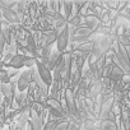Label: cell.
<instances>
[{
	"label": "cell",
	"mask_w": 130,
	"mask_h": 130,
	"mask_svg": "<svg viewBox=\"0 0 130 130\" xmlns=\"http://www.w3.org/2000/svg\"><path fill=\"white\" fill-rule=\"evenodd\" d=\"M32 83V70L31 69H26L24 72H22L19 75H18V79H17V88L19 92H24L29 84Z\"/></svg>",
	"instance_id": "obj_1"
},
{
	"label": "cell",
	"mask_w": 130,
	"mask_h": 130,
	"mask_svg": "<svg viewBox=\"0 0 130 130\" xmlns=\"http://www.w3.org/2000/svg\"><path fill=\"white\" fill-rule=\"evenodd\" d=\"M69 37H70V33H69V26L67 24L57 35V40H56V45H57V51L59 52H62L65 51L68 46V42H69Z\"/></svg>",
	"instance_id": "obj_2"
},
{
	"label": "cell",
	"mask_w": 130,
	"mask_h": 130,
	"mask_svg": "<svg viewBox=\"0 0 130 130\" xmlns=\"http://www.w3.org/2000/svg\"><path fill=\"white\" fill-rule=\"evenodd\" d=\"M36 70H37V73H38V75H40V78L42 79V82L48 87V86H51L54 82H52V75H51V70H48L45 65L41 62V61H37V64H36Z\"/></svg>",
	"instance_id": "obj_3"
},
{
	"label": "cell",
	"mask_w": 130,
	"mask_h": 130,
	"mask_svg": "<svg viewBox=\"0 0 130 130\" xmlns=\"http://www.w3.org/2000/svg\"><path fill=\"white\" fill-rule=\"evenodd\" d=\"M2 14L5 18V21H8V23L10 24H19L22 22V17L14 9H8V8L2 7Z\"/></svg>",
	"instance_id": "obj_4"
},
{
	"label": "cell",
	"mask_w": 130,
	"mask_h": 130,
	"mask_svg": "<svg viewBox=\"0 0 130 130\" xmlns=\"http://www.w3.org/2000/svg\"><path fill=\"white\" fill-rule=\"evenodd\" d=\"M65 102H67V106H68L69 115H72V116H74V117H78L77 105H75V101H74L73 92H72L70 89H67V91H65Z\"/></svg>",
	"instance_id": "obj_5"
},
{
	"label": "cell",
	"mask_w": 130,
	"mask_h": 130,
	"mask_svg": "<svg viewBox=\"0 0 130 130\" xmlns=\"http://www.w3.org/2000/svg\"><path fill=\"white\" fill-rule=\"evenodd\" d=\"M28 57H31V56H26V55H23V54L15 55V56L8 62V65H9L10 68H13V69H21V68H23L24 65H26V61H27Z\"/></svg>",
	"instance_id": "obj_6"
},
{
	"label": "cell",
	"mask_w": 130,
	"mask_h": 130,
	"mask_svg": "<svg viewBox=\"0 0 130 130\" xmlns=\"http://www.w3.org/2000/svg\"><path fill=\"white\" fill-rule=\"evenodd\" d=\"M57 31H46L41 35V38H42V45L45 48H47L51 43H54L56 40H57Z\"/></svg>",
	"instance_id": "obj_7"
},
{
	"label": "cell",
	"mask_w": 130,
	"mask_h": 130,
	"mask_svg": "<svg viewBox=\"0 0 130 130\" xmlns=\"http://www.w3.org/2000/svg\"><path fill=\"white\" fill-rule=\"evenodd\" d=\"M92 50H93V42L92 41H87L84 43L78 45L77 54H79L80 56H88V55L92 54Z\"/></svg>",
	"instance_id": "obj_8"
},
{
	"label": "cell",
	"mask_w": 130,
	"mask_h": 130,
	"mask_svg": "<svg viewBox=\"0 0 130 130\" xmlns=\"http://www.w3.org/2000/svg\"><path fill=\"white\" fill-rule=\"evenodd\" d=\"M122 77H124V72L117 67V65H112V68L110 69V79L113 80V82H117Z\"/></svg>",
	"instance_id": "obj_9"
},
{
	"label": "cell",
	"mask_w": 130,
	"mask_h": 130,
	"mask_svg": "<svg viewBox=\"0 0 130 130\" xmlns=\"http://www.w3.org/2000/svg\"><path fill=\"white\" fill-rule=\"evenodd\" d=\"M31 122H32V129H33V130H43L42 119H41V116H38V115L36 113V111H32Z\"/></svg>",
	"instance_id": "obj_10"
},
{
	"label": "cell",
	"mask_w": 130,
	"mask_h": 130,
	"mask_svg": "<svg viewBox=\"0 0 130 130\" xmlns=\"http://www.w3.org/2000/svg\"><path fill=\"white\" fill-rule=\"evenodd\" d=\"M13 88H14V86H13L12 82L10 83H7V84H0V92L3 93L4 98H10L12 97Z\"/></svg>",
	"instance_id": "obj_11"
},
{
	"label": "cell",
	"mask_w": 130,
	"mask_h": 130,
	"mask_svg": "<svg viewBox=\"0 0 130 130\" xmlns=\"http://www.w3.org/2000/svg\"><path fill=\"white\" fill-rule=\"evenodd\" d=\"M98 130H117V126L115 121L111 120H103L100 122V129Z\"/></svg>",
	"instance_id": "obj_12"
},
{
	"label": "cell",
	"mask_w": 130,
	"mask_h": 130,
	"mask_svg": "<svg viewBox=\"0 0 130 130\" xmlns=\"http://www.w3.org/2000/svg\"><path fill=\"white\" fill-rule=\"evenodd\" d=\"M62 7H64V19L68 22V21L72 18L73 3H70V2H64V3H62Z\"/></svg>",
	"instance_id": "obj_13"
},
{
	"label": "cell",
	"mask_w": 130,
	"mask_h": 130,
	"mask_svg": "<svg viewBox=\"0 0 130 130\" xmlns=\"http://www.w3.org/2000/svg\"><path fill=\"white\" fill-rule=\"evenodd\" d=\"M47 106L50 107V108H52V110H56V111H59L60 113H62L64 115V108H62V106H61V103L57 101V100H52V98H48L47 101Z\"/></svg>",
	"instance_id": "obj_14"
},
{
	"label": "cell",
	"mask_w": 130,
	"mask_h": 130,
	"mask_svg": "<svg viewBox=\"0 0 130 130\" xmlns=\"http://www.w3.org/2000/svg\"><path fill=\"white\" fill-rule=\"evenodd\" d=\"M26 97H27V94H26V92H17L15 94H14V107H21L24 102H26Z\"/></svg>",
	"instance_id": "obj_15"
},
{
	"label": "cell",
	"mask_w": 130,
	"mask_h": 130,
	"mask_svg": "<svg viewBox=\"0 0 130 130\" xmlns=\"http://www.w3.org/2000/svg\"><path fill=\"white\" fill-rule=\"evenodd\" d=\"M80 24H82V17L79 14L72 15V18L68 21V26H72V27H75V28H78Z\"/></svg>",
	"instance_id": "obj_16"
},
{
	"label": "cell",
	"mask_w": 130,
	"mask_h": 130,
	"mask_svg": "<svg viewBox=\"0 0 130 130\" xmlns=\"http://www.w3.org/2000/svg\"><path fill=\"white\" fill-rule=\"evenodd\" d=\"M27 120H28V111H24L22 115H21V117L18 119V122H19V127L23 130L24 127H26V125H27Z\"/></svg>",
	"instance_id": "obj_17"
},
{
	"label": "cell",
	"mask_w": 130,
	"mask_h": 130,
	"mask_svg": "<svg viewBox=\"0 0 130 130\" xmlns=\"http://www.w3.org/2000/svg\"><path fill=\"white\" fill-rule=\"evenodd\" d=\"M10 77L7 74L5 69H2L0 70V84H7V83H10Z\"/></svg>",
	"instance_id": "obj_18"
},
{
	"label": "cell",
	"mask_w": 130,
	"mask_h": 130,
	"mask_svg": "<svg viewBox=\"0 0 130 130\" xmlns=\"http://www.w3.org/2000/svg\"><path fill=\"white\" fill-rule=\"evenodd\" d=\"M60 121H56V120H50L45 126H43V130H56V126L59 125Z\"/></svg>",
	"instance_id": "obj_19"
},
{
	"label": "cell",
	"mask_w": 130,
	"mask_h": 130,
	"mask_svg": "<svg viewBox=\"0 0 130 130\" xmlns=\"http://www.w3.org/2000/svg\"><path fill=\"white\" fill-rule=\"evenodd\" d=\"M69 126H70L69 121L68 120H64V121L59 122V125L56 126V130H69Z\"/></svg>",
	"instance_id": "obj_20"
},
{
	"label": "cell",
	"mask_w": 130,
	"mask_h": 130,
	"mask_svg": "<svg viewBox=\"0 0 130 130\" xmlns=\"http://www.w3.org/2000/svg\"><path fill=\"white\" fill-rule=\"evenodd\" d=\"M5 41H4V38L3 37H0V55H2L3 52H4V48H5Z\"/></svg>",
	"instance_id": "obj_21"
},
{
	"label": "cell",
	"mask_w": 130,
	"mask_h": 130,
	"mask_svg": "<svg viewBox=\"0 0 130 130\" xmlns=\"http://www.w3.org/2000/svg\"><path fill=\"white\" fill-rule=\"evenodd\" d=\"M4 105V96H3V93L0 92V107H2Z\"/></svg>",
	"instance_id": "obj_22"
},
{
	"label": "cell",
	"mask_w": 130,
	"mask_h": 130,
	"mask_svg": "<svg viewBox=\"0 0 130 130\" xmlns=\"http://www.w3.org/2000/svg\"><path fill=\"white\" fill-rule=\"evenodd\" d=\"M0 37H2V21H0Z\"/></svg>",
	"instance_id": "obj_23"
},
{
	"label": "cell",
	"mask_w": 130,
	"mask_h": 130,
	"mask_svg": "<svg viewBox=\"0 0 130 130\" xmlns=\"http://www.w3.org/2000/svg\"><path fill=\"white\" fill-rule=\"evenodd\" d=\"M15 130H22V129H21V127H19V126H18V127H17V129H15Z\"/></svg>",
	"instance_id": "obj_24"
}]
</instances>
